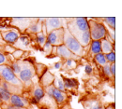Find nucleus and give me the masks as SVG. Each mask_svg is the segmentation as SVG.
I'll return each instance as SVG.
<instances>
[{
	"label": "nucleus",
	"instance_id": "f257e3e1",
	"mask_svg": "<svg viewBox=\"0 0 122 109\" xmlns=\"http://www.w3.org/2000/svg\"><path fill=\"white\" fill-rule=\"evenodd\" d=\"M63 44L71 53H73L77 57L84 55V48L79 44V42L75 39V37L72 36V35L69 32L67 27L64 28Z\"/></svg>",
	"mask_w": 122,
	"mask_h": 109
},
{
	"label": "nucleus",
	"instance_id": "f03ea898",
	"mask_svg": "<svg viewBox=\"0 0 122 109\" xmlns=\"http://www.w3.org/2000/svg\"><path fill=\"white\" fill-rule=\"evenodd\" d=\"M89 25V33L90 37L93 41H100L101 39H103L106 35V29L103 24L96 22L94 21H90L88 22Z\"/></svg>",
	"mask_w": 122,
	"mask_h": 109
},
{
	"label": "nucleus",
	"instance_id": "7ed1b4c3",
	"mask_svg": "<svg viewBox=\"0 0 122 109\" xmlns=\"http://www.w3.org/2000/svg\"><path fill=\"white\" fill-rule=\"evenodd\" d=\"M0 76L4 78L7 82L10 83L11 85H20L21 81L18 79L16 75L12 72L10 67L6 66V65H0Z\"/></svg>",
	"mask_w": 122,
	"mask_h": 109
},
{
	"label": "nucleus",
	"instance_id": "20e7f679",
	"mask_svg": "<svg viewBox=\"0 0 122 109\" xmlns=\"http://www.w3.org/2000/svg\"><path fill=\"white\" fill-rule=\"evenodd\" d=\"M63 37H64V28H59L57 30L49 33L46 37V41L50 45L58 47L63 45Z\"/></svg>",
	"mask_w": 122,
	"mask_h": 109
},
{
	"label": "nucleus",
	"instance_id": "39448f33",
	"mask_svg": "<svg viewBox=\"0 0 122 109\" xmlns=\"http://www.w3.org/2000/svg\"><path fill=\"white\" fill-rule=\"evenodd\" d=\"M64 20L60 18H49L47 19L45 22V29L46 33L49 34L51 32L57 30L59 28H63V24H64Z\"/></svg>",
	"mask_w": 122,
	"mask_h": 109
},
{
	"label": "nucleus",
	"instance_id": "423d86ee",
	"mask_svg": "<svg viewBox=\"0 0 122 109\" xmlns=\"http://www.w3.org/2000/svg\"><path fill=\"white\" fill-rule=\"evenodd\" d=\"M33 77V68L29 65H24L21 68V71L19 73V78L20 79L25 82L27 83L31 80V78Z\"/></svg>",
	"mask_w": 122,
	"mask_h": 109
},
{
	"label": "nucleus",
	"instance_id": "0eeeda50",
	"mask_svg": "<svg viewBox=\"0 0 122 109\" xmlns=\"http://www.w3.org/2000/svg\"><path fill=\"white\" fill-rule=\"evenodd\" d=\"M47 91V93L49 94V96L53 97L57 103H62L64 100H65V93L62 92L60 91H58L57 89H56L54 86H50L46 89Z\"/></svg>",
	"mask_w": 122,
	"mask_h": 109
},
{
	"label": "nucleus",
	"instance_id": "6e6552de",
	"mask_svg": "<svg viewBox=\"0 0 122 109\" xmlns=\"http://www.w3.org/2000/svg\"><path fill=\"white\" fill-rule=\"evenodd\" d=\"M2 36L4 40L8 43H14L19 38V33L15 30H10L2 33Z\"/></svg>",
	"mask_w": 122,
	"mask_h": 109
},
{
	"label": "nucleus",
	"instance_id": "1a4fd4ad",
	"mask_svg": "<svg viewBox=\"0 0 122 109\" xmlns=\"http://www.w3.org/2000/svg\"><path fill=\"white\" fill-rule=\"evenodd\" d=\"M56 51H57V54L60 57L65 58V59H68V60L69 59H72V58H77V56H75L73 53H71L64 45L58 46L57 48H56Z\"/></svg>",
	"mask_w": 122,
	"mask_h": 109
},
{
	"label": "nucleus",
	"instance_id": "9d476101",
	"mask_svg": "<svg viewBox=\"0 0 122 109\" xmlns=\"http://www.w3.org/2000/svg\"><path fill=\"white\" fill-rule=\"evenodd\" d=\"M10 103L13 106H16V107H20V108H23L25 107V102L23 101V99H21V97H19L18 95L16 94H13L10 96Z\"/></svg>",
	"mask_w": 122,
	"mask_h": 109
},
{
	"label": "nucleus",
	"instance_id": "9b49d317",
	"mask_svg": "<svg viewBox=\"0 0 122 109\" xmlns=\"http://www.w3.org/2000/svg\"><path fill=\"white\" fill-rule=\"evenodd\" d=\"M101 47H102V51L103 52V54H104V53L107 54V53H110L111 51H113V50H112L113 46H112L111 42H109L105 38H103V39L101 41Z\"/></svg>",
	"mask_w": 122,
	"mask_h": 109
},
{
	"label": "nucleus",
	"instance_id": "f8f14e48",
	"mask_svg": "<svg viewBox=\"0 0 122 109\" xmlns=\"http://www.w3.org/2000/svg\"><path fill=\"white\" fill-rule=\"evenodd\" d=\"M91 52L92 54H99L102 53V47H101V41H92L91 43Z\"/></svg>",
	"mask_w": 122,
	"mask_h": 109
},
{
	"label": "nucleus",
	"instance_id": "ddd939ff",
	"mask_svg": "<svg viewBox=\"0 0 122 109\" xmlns=\"http://www.w3.org/2000/svg\"><path fill=\"white\" fill-rule=\"evenodd\" d=\"M63 82H64V86H65V89H72L73 87H76L77 86V80L76 79H72V78H64L63 79Z\"/></svg>",
	"mask_w": 122,
	"mask_h": 109
},
{
	"label": "nucleus",
	"instance_id": "4468645a",
	"mask_svg": "<svg viewBox=\"0 0 122 109\" xmlns=\"http://www.w3.org/2000/svg\"><path fill=\"white\" fill-rule=\"evenodd\" d=\"M54 84H55V88L56 89H57L58 91H60L62 92H65V86H64V82H63V79L60 78V77H58V78H56L55 79V81H54Z\"/></svg>",
	"mask_w": 122,
	"mask_h": 109
},
{
	"label": "nucleus",
	"instance_id": "2eb2a0df",
	"mask_svg": "<svg viewBox=\"0 0 122 109\" xmlns=\"http://www.w3.org/2000/svg\"><path fill=\"white\" fill-rule=\"evenodd\" d=\"M10 93L9 91L5 90L4 88H0V97L2 101H10Z\"/></svg>",
	"mask_w": 122,
	"mask_h": 109
},
{
	"label": "nucleus",
	"instance_id": "dca6fc26",
	"mask_svg": "<svg viewBox=\"0 0 122 109\" xmlns=\"http://www.w3.org/2000/svg\"><path fill=\"white\" fill-rule=\"evenodd\" d=\"M44 97V92L41 88H37L35 89L34 91V98L37 100V101H40L41 100L42 98Z\"/></svg>",
	"mask_w": 122,
	"mask_h": 109
},
{
	"label": "nucleus",
	"instance_id": "f3484780",
	"mask_svg": "<svg viewBox=\"0 0 122 109\" xmlns=\"http://www.w3.org/2000/svg\"><path fill=\"white\" fill-rule=\"evenodd\" d=\"M95 60H96V62H98L99 64H101V65H105L107 63V61L106 59H105V56H104V54L103 53H99V54H97L96 56H95Z\"/></svg>",
	"mask_w": 122,
	"mask_h": 109
},
{
	"label": "nucleus",
	"instance_id": "a211bd4d",
	"mask_svg": "<svg viewBox=\"0 0 122 109\" xmlns=\"http://www.w3.org/2000/svg\"><path fill=\"white\" fill-rule=\"evenodd\" d=\"M104 21L106 22V23L110 27H112L113 30L116 28V18L115 17H107L104 19Z\"/></svg>",
	"mask_w": 122,
	"mask_h": 109
},
{
	"label": "nucleus",
	"instance_id": "6ab92c4d",
	"mask_svg": "<svg viewBox=\"0 0 122 109\" xmlns=\"http://www.w3.org/2000/svg\"><path fill=\"white\" fill-rule=\"evenodd\" d=\"M41 30V22L34 23L33 25H31L29 27V31L32 33H39Z\"/></svg>",
	"mask_w": 122,
	"mask_h": 109
},
{
	"label": "nucleus",
	"instance_id": "aec40b11",
	"mask_svg": "<svg viewBox=\"0 0 122 109\" xmlns=\"http://www.w3.org/2000/svg\"><path fill=\"white\" fill-rule=\"evenodd\" d=\"M37 41L41 45V46H44V44L46 43V36L44 34H41L39 33L38 35H37Z\"/></svg>",
	"mask_w": 122,
	"mask_h": 109
},
{
	"label": "nucleus",
	"instance_id": "412c9836",
	"mask_svg": "<svg viewBox=\"0 0 122 109\" xmlns=\"http://www.w3.org/2000/svg\"><path fill=\"white\" fill-rule=\"evenodd\" d=\"M104 56H105V59H106L107 62L113 63V62H115V61H116V54H115L114 51H111L110 53H107Z\"/></svg>",
	"mask_w": 122,
	"mask_h": 109
},
{
	"label": "nucleus",
	"instance_id": "4be33fe9",
	"mask_svg": "<svg viewBox=\"0 0 122 109\" xmlns=\"http://www.w3.org/2000/svg\"><path fill=\"white\" fill-rule=\"evenodd\" d=\"M21 68H22V66H21L19 63H17V62L13 63V64L11 65V67H10V69L12 70V72H13L15 75L16 74L19 75V73H20V71H21Z\"/></svg>",
	"mask_w": 122,
	"mask_h": 109
},
{
	"label": "nucleus",
	"instance_id": "5701e85b",
	"mask_svg": "<svg viewBox=\"0 0 122 109\" xmlns=\"http://www.w3.org/2000/svg\"><path fill=\"white\" fill-rule=\"evenodd\" d=\"M103 72L106 74L107 76H111V71H110V64H105L103 65Z\"/></svg>",
	"mask_w": 122,
	"mask_h": 109
},
{
	"label": "nucleus",
	"instance_id": "b1692460",
	"mask_svg": "<svg viewBox=\"0 0 122 109\" xmlns=\"http://www.w3.org/2000/svg\"><path fill=\"white\" fill-rule=\"evenodd\" d=\"M110 71H111V76H115V74H116V64H115V62H113L112 65H110Z\"/></svg>",
	"mask_w": 122,
	"mask_h": 109
},
{
	"label": "nucleus",
	"instance_id": "393cba45",
	"mask_svg": "<svg viewBox=\"0 0 122 109\" xmlns=\"http://www.w3.org/2000/svg\"><path fill=\"white\" fill-rule=\"evenodd\" d=\"M43 47H44V49L46 50V52H50V51L52 50V45H50L47 41H46V43L44 44Z\"/></svg>",
	"mask_w": 122,
	"mask_h": 109
},
{
	"label": "nucleus",
	"instance_id": "a878e982",
	"mask_svg": "<svg viewBox=\"0 0 122 109\" xmlns=\"http://www.w3.org/2000/svg\"><path fill=\"white\" fill-rule=\"evenodd\" d=\"M67 65H68L69 67H74L75 62H73L72 59H69V60H67Z\"/></svg>",
	"mask_w": 122,
	"mask_h": 109
},
{
	"label": "nucleus",
	"instance_id": "bb28decb",
	"mask_svg": "<svg viewBox=\"0 0 122 109\" xmlns=\"http://www.w3.org/2000/svg\"><path fill=\"white\" fill-rule=\"evenodd\" d=\"M86 74H91L92 73V67L91 65H89V64H87V65H86Z\"/></svg>",
	"mask_w": 122,
	"mask_h": 109
},
{
	"label": "nucleus",
	"instance_id": "cd10ccee",
	"mask_svg": "<svg viewBox=\"0 0 122 109\" xmlns=\"http://www.w3.org/2000/svg\"><path fill=\"white\" fill-rule=\"evenodd\" d=\"M7 62V59H6V57L0 52V64H3V63H5V62Z\"/></svg>",
	"mask_w": 122,
	"mask_h": 109
},
{
	"label": "nucleus",
	"instance_id": "c85d7f7f",
	"mask_svg": "<svg viewBox=\"0 0 122 109\" xmlns=\"http://www.w3.org/2000/svg\"><path fill=\"white\" fill-rule=\"evenodd\" d=\"M92 109H102V105H101L100 104H96V105L92 107Z\"/></svg>",
	"mask_w": 122,
	"mask_h": 109
},
{
	"label": "nucleus",
	"instance_id": "c756f323",
	"mask_svg": "<svg viewBox=\"0 0 122 109\" xmlns=\"http://www.w3.org/2000/svg\"><path fill=\"white\" fill-rule=\"evenodd\" d=\"M60 67H61L60 62H56V65H55V68H56V69H59Z\"/></svg>",
	"mask_w": 122,
	"mask_h": 109
},
{
	"label": "nucleus",
	"instance_id": "7c9ffc66",
	"mask_svg": "<svg viewBox=\"0 0 122 109\" xmlns=\"http://www.w3.org/2000/svg\"><path fill=\"white\" fill-rule=\"evenodd\" d=\"M8 109H22L20 108V107H16V106H13V105H11V106H9Z\"/></svg>",
	"mask_w": 122,
	"mask_h": 109
},
{
	"label": "nucleus",
	"instance_id": "2f4dec72",
	"mask_svg": "<svg viewBox=\"0 0 122 109\" xmlns=\"http://www.w3.org/2000/svg\"><path fill=\"white\" fill-rule=\"evenodd\" d=\"M106 109H115V105H112V106H111V105H110V106H108V107H107Z\"/></svg>",
	"mask_w": 122,
	"mask_h": 109
},
{
	"label": "nucleus",
	"instance_id": "473e14b6",
	"mask_svg": "<svg viewBox=\"0 0 122 109\" xmlns=\"http://www.w3.org/2000/svg\"><path fill=\"white\" fill-rule=\"evenodd\" d=\"M2 103V99H1V97H0V104Z\"/></svg>",
	"mask_w": 122,
	"mask_h": 109
}]
</instances>
